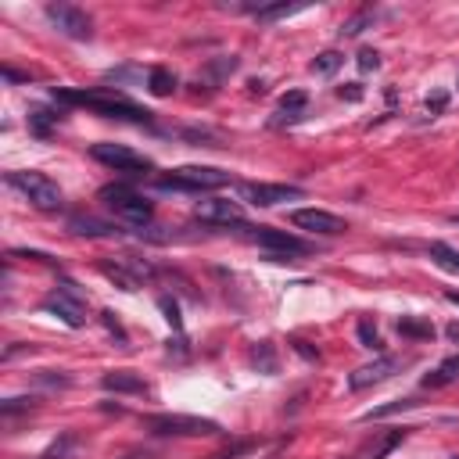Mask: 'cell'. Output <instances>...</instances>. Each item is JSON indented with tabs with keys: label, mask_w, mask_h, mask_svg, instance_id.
<instances>
[{
	"label": "cell",
	"mask_w": 459,
	"mask_h": 459,
	"mask_svg": "<svg viewBox=\"0 0 459 459\" xmlns=\"http://www.w3.org/2000/svg\"><path fill=\"white\" fill-rule=\"evenodd\" d=\"M54 101L61 104H83V108H94L97 115L104 118H122V122H140V126H147L151 122V111L130 104L122 94H115V90H54Z\"/></svg>",
	"instance_id": "cell-1"
},
{
	"label": "cell",
	"mask_w": 459,
	"mask_h": 459,
	"mask_svg": "<svg viewBox=\"0 0 459 459\" xmlns=\"http://www.w3.org/2000/svg\"><path fill=\"white\" fill-rule=\"evenodd\" d=\"M101 201L115 212L122 223H130V226H147L151 219H155V208H151V201L140 198L133 187H126V183H111V187H104V191H101Z\"/></svg>",
	"instance_id": "cell-2"
},
{
	"label": "cell",
	"mask_w": 459,
	"mask_h": 459,
	"mask_svg": "<svg viewBox=\"0 0 459 459\" xmlns=\"http://www.w3.org/2000/svg\"><path fill=\"white\" fill-rule=\"evenodd\" d=\"M230 183L226 169H212V165H179L169 176H158L162 191H219Z\"/></svg>",
	"instance_id": "cell-3"
},
{
	"label": "cell",
	"mask_w": 459,
	"mask_h": 459,
	"mask_svg": "<svg viewBox=\"0 0 459 459\" xmlns=\"http://www.w3.org/2000/svg\"><path fill=\"white\" fill-rule=\"evenodd\" d=\"M8 187H15L29 205H36L43 212H54L61 208V187L43 176V172H33V169H22V172H8Z\"/></svg>",
	"instance_id": "cell-4"
},
{
	"label": "cell",
	"mask_w": 459,
	"mask_h": 459,
	"mask_svg": "<svg viewBox=\"0 0 459 459\" xmlns=\"http://www.w3.org/2000/svg\"><path fill=\"white\" fill-rule=\"evenodd\" d=\"M144 427L151 434H176V438H205V434H219L216 420H201V416H183V413H155L144 416Z\"/></svg>",
	"instance_id": "cell-5"
},
{
	"label": "cell",
	"mask_w": 459,
	"mask_h": 459,
	"mask_svg": "<svg viewBox=\"0 0 459 459\" xmlns=\"http://www.w3.org/2000/svg\"><path fill=\"white\" fill-rule=\"evenodd\" d=\"M248 237L259 244V248H269V259H287V255H305L309 244L298 240L294 233H284V230H273V226H244Z\"/></svg>",
	"instance_id": "cell-6"
},
{
	"label": "cell",
	"mask_w": 459,
	"mask_h": 459,
	"mask_svg": "<svg viewBox=\"0 0 459 459\" xmlns=\"http://www.w3.org/2000/svg\"><path fill=\"white\" fill-rule=\"evenodd\" d=\"M47 18H50V25L57 29V33L69 36V40H90V36H94V22H90V15L72 8V4H47Z\"/></svg>",
	"instance_id": "cell-7"
},
{
	"label": "cell",
	"mask_w": 459,
	"mask_h": 459,
	"mask_svg": "<svg viewBox=\"0 0 459 459\" xmlns=\"http://www.w3.org/2000/svg\"><path fill=\"white\" fill-rule=\"evenodd\" d=\"M90 155H94L97 162H104V165H111L115 172H147L151 169V162L144 158V155H137V151H130V147H122V144H94L90 147Z\"/></svg>",
	"instance_id": "cell-8"
},
{
	"label": "cell",
	"mask_w": 459,
	"mask_h": 459,
	"mask_svg": "<svg viewBox=\"0 0 459 459\" xmlns=\"http://www.w3.org/2000/svg\"><path fill=\"white\" fill-rule=\"evenodd\" d=\"M291 226L298 230H309V233H323V237H334V233H345V219L334 216L327 208H294L291 212Z\"/></svg>",
	"instance_id": "cell-9"
},
{
	"label": "cell",
	"mask_w": 459,
	"mask_h": 459,
	"mask_svg": "<svg viewBox=\"0 0 459 459\" xmlns=\"http://www.w3.org/2000/svg\"><path fill=\"white\" fill-rule=\"evenodd\" d=\"M240 198L255 205V208H273L280 201H291V198H301L298 187H287V183H240Z\"/></svg>",
	"instance_id": "cell-10"
},
{
	"label": "cell",
	"mask_w": 459,
	"mask_h": 459,
	"mask_svg": "<svg viewBox=\"0 0 459 459\" xmlns=\"http://www.w3.org/2000/svg\"><path fill=\"white\" fill-rule=\"evenodd\" d=\"M399 370H402V359H395V355H381V359H374V362L359 366L355 374H348V388H352V391L374 388V384H381V381L395 377Z\"/></svg>",
	"instance_id": "cell-11"
},
{
	"label": "cell",
	"mask_w": 459,
	"mask_h": 459,
	"mask_svg": "<svg viewBox=\"0 0 459 459\" xmlns=\"http://www.w3.org/2000/svg\"><path fill=\"white\" fill-rule=\"evenodd\" d=\"M194 216L205 219V223L230 226V223H240V205L237 201H223V198H208V201L194 205Z\"/></svg>",
	"instance_id": "cell-12"
},
{
	"label": "cell",
	"mask_w": 459,
	"mask_h": 459,
	"mask_svg": "<svg viewBox=\"0 0 459 459\" xmlns=\"http://www.w3.org/2000/svg\"><path fill=\"white\" fill-rule=\"evenodd\" d=\"M43 309L54 313L61 323H69L72 330H79V327L86 323V316H83V301H76V298H69V294H61V291H54V294L43 298Z\"/></svg>",
	"instance_id": "cell-13"
},
{
	"label": "cell",
	"mask_w": 459,
	"mask_h": 459,
	"mask_svg": "<svg viewBox=\"0 0 459 459\" xmlns=\"http://www.w3.org/2000/svg\"><path fill=\"white\" fill-rule=\"evenodd\" d=\"M101 388L115 391V395H147V381L137 377L133 370H111V374H104Z\"/></svg>",
	"instance_id": "cell-14"
},
{
	"label": "cell",
	"mask_w": 459,
	"mask_h": 459,
	"mask_svg": "<svg viewBox=\"0 0 459 459\" xmlns=\"http://www.w3.org/2000/svg\"><path fill=\"white\" fill-rule=\"evenodd\" d=\"M305 108H309V94H305V90H291V94L280 97V111H277V118H273V126L298 122V118L305 115Z\"/></svg>",
	"instance_id": "cell-15"
},
{
	"label": "cell",
	"mask_w": 459,
	"mask_h": 459,
	"mask_svg": "<svg viewBox=\"0 0 459 459\" xmlns=\"http://www.w3.org/2000/svg\"><path fill=\"white\" fill-rule=\"evenodd\" d=\"M69 230L79 233V237H115L118 230L104 219H94V216H83V212H76V216H69Z\"/></svg>",
	"instance_id": "cell-16"
},
{
	"label": "cell",
	"mask_w": 459,
	"mask_h": 459,
	"mask_svg": "<svg viewBox=\"0 0 459 459\" xmlns=\"http://www.w3.org/2000/svg\"><path fill=\"white\" fill-rule=\"evenodd\" d=\"M452 381H459V355L445 359L434 374H427V377H423V388H445V384H452Z\"/></svg>",
	"instance_id": "cell-17"
},
{
	"label": "cell",
	"mask_w": 459,
	"mask_h": 459,
	"mask_svg": "<svg viewBox=\"0 0 459 459\" xmlns=\"http://www.w3.org/2000/svg\"><path fill=\"white\" fill-rule=\"evenodd\" d=\"M147 90H151V94H155V97H169L172 94V90H176V76L169 72V69H151L147 72Z\"/></svg>",
	"instance_id": "cell-18"
},
{
	"label": "cell",
	"mask_w": 459,
	"mask_h": 459,
	"mask_svg": "<svg viewBox=\"0 0 459 459\" xmlns=\"http://www.w3.org/2000/svg\"><path fill=\"white\" fill-rule=\"evenodd\" d=\"M101 273H104V277L111 280V284H118L122 291H137L140 287V280L133 277V273H126V262H101Z\"/></svg>",
	"instance_id": "cell-19"
},
{
	"label": "cell",
	"mask_w": 459,
	"mask_h": 459,
	"mask_svg": "<svg viewBox=\"0 0 459 459\" xmlns=\"http://www.w3.org/2000/svg\"><path fill=\"white\" fill-rule=\"evenodd\" d=\"M431 259H434L445 273H459V252L448 248L445 240H434V244H431Z\"/></svg>",
	"instance_id": "cell-20"
},
{
	"label": "cell",
	"mask_w": 459,
	"mask_h": 459,
	"mask_svg": "<svg viewBox=\"0 0 459 459\" xmlns=\"http://www.w3.org/2000/svg\"><path fill=\"white\" fill-rule=\"evenodd\" d=\"M399 334L416 338V341H431V338H434V327L423 323V320H413V316H402V320H399Z\"/></svg>",
	"instance_id": "cell-21"
},
{
	"label": "cell",
	"mask_w": 459,
	"mask_h": 459,
	"mask_svg": "<svg viewBox=\"0 0 459 459\" xmlns=\"http://www.w3.org/2000/svg\"><path fill=\"white\" fill-rule=\"evenodd\" d=\"M341 65H345V57H341L338 50H323V54L313 57V72H316V76H334Z\"/></svg>",
	"instance_id": "cell-22"
},
{
	"label": "cell",
	"mask_w": 459,
	"mask_h": 459,
	"mask_svg": "<svg viewBox=\"0 0 459 459\" xmlns=\"http://www.w3.org/2000/svg\"><path fill=\"white\" fill-rule=\"evenodd\" d=\"M305 11V4H269V8H259L255 18L259 22H277V18H287V15H298Z\"/></svg>",
	"instance_id": "cell-23"
},
{
	"label": "cell",
	"mask_w": 459,
	"mask_h": 459,
	"mask_svg": "<svg viewBox=\"0 0 459 459\" xmlns=\"http://www.w3.org/2000/svg\"><path fill=\"white\" fill-rule=\"evenodd\" d=\"M57 118H61V115H50L47 108H36V111H29V130H33L36 137H47Z\"/></svg>",
	"instance_id": "cell-24"
},
{
	"label": "cell",
	"mask_w": 459,
	"mask_h": 459,
	"mask_svg": "<svg viewBox=\"0 0 459 459\" xmlns=\"http://www.w3.org/2000/svg\"><path fill=\"white\" fill-rule=\"evenodd\" d=\"M413 406H420V402L416 399H395V402H388L381 409H370V413H366V420H384V416H395V413H406Z\"/></svg>",
	"instance_id": "cell-25"
},
{
	"label": "cell",
	"mask_w": 459,
	"mask_h": 459,
	"mask_svg": "<svg viewBox=\"0 0 459 459\" xmlns=\"http://www.w3.org/2000/svg\"><path fill=\"white\" fill-rule=\"evenodd\" d=\"M359 341H362V348H381V338H377V330H374L370 320L359 323Z\"/></svg>",
	"instance_id": "cell-26"
},
{
	"label": "cell",
	"mask_w": 459,
	"mask_h": 459,
	"mask_svg": "<svg viewBox=\"0 0 459 459\" xmlns=\"http://www.w3.org/2000/svg\"><path fill=\"white\" fill-rule=\"evenodd\" d=\"M366 25H370V15L362 11V15H355V18H348V22L341 25V36H359Z\"/></svg>",
	"instance_id": "cell-27"
},
{
	"label": "cell",
	"mask_w": 459,
	"mask_h": 459,
	"mask_svg": "<svg viewBox=\"0 0 459 459\" xmlns=\"http://www.w3.org/2000/svg\"><path fill=\"white\" fill-rule=\"evenodd\" d=\"M36 406V399H33V395H29V399H8L4 406H0V413H4V416H15V413H22V409H33Z\"/></svg>",
	"instance_id": "cell-28"
},
{
	"label": "cell",
	"mask_w": 459,
	"mask_h": 459,
	"mask_svg": "<svg viewBox=\"0 0 459 459\" xmlns=\"http://www.w3.org/2000/svg\"><path fill=\"white\" fill-rule=\"evenodd\" d=\"M359 69H362V72H377V69H381V54L370 50V47L359 50Z\"/></svg>",
	"instance_id": "cell-29"
},
{
	"label": "cell",
	"mask_w": 459,
	"mask_h": 459,
	"mask_svg": "<svg viewBox=\"0 0 459 459\" xmlns=\"http://www.w3.org/2000/svg\"><path fill=\"white\" fill-rule=\"evenodd\" d=\"M255 362L262 366L266 374H277V359H273V348H269V345H259V352H255Z\"/></svg>",
	"instance_id": "cell-30"
},
{
	"label": "cell",
	"mask_w": 459,
	"mask_h": 459,
	"mask_svg": "<svg viewBox=\"0 0 459 459\" xmlns=\"http://www.w3.org/2000/svg\"><path fill=\"white\" fill-rule=\"evenodd\" d=\"M237 65H240V61H237V57H219V61H212V65H208V72H216V76L223 79V76H230V72H237Z\"/></svg>",
	"instance_id": "cell-31"
},
{
	"label": "cell",
	"mask_w": 459,
	"mask_h": 459,
	"mask_svg": "<svg viewBox=\"0 0 459 459\" xmlns=\"http://www.w3.org/2000/svg\"><path fill=\"white\" fill-rule=\"evenodd\" d=\"M158 305H162V313H165V320H169V323H172V327L179 330V327H183V320H179V305H176L172 298H158Z\"/></svg>",
	"instance_id": "cell-32"
},
{
	"label": "cell",
	"mask_w": 459,
	"mask_h": 459,
	"mask_svg": "<svg viewBox=\"0 0 459 459\" xmlns=\"http://www.w3.org/2000/svg\"><path fill=\"white\" fill-rule=\"evenodd\" d=\"M445 108H448V94H445V90H434V94L427 97V111H431V115H441Z\"/></svg>",
	"instance_id": "cell-33"
},
{
	"label": "cell",
	"mask_w": 459,
	"mask_h": 459,
	"mask_svg": "<svg viewBox=\"0 0 459 459\" xmlns=\"http://www.w3.org/2000/svg\"><path fill=\"white\" fill-rule=\"evenodd\" d=\"M338 97L355 104V101H362V86L359 83H345V86H338Z\"/></svg>",
	"instance_id": "cell-34"
},
{
	"label": "cell",
	"mask_w": 459,
	"mask_h": 459,
	"mask_svg": "<svg viewBox=\"0 0 459 459\" xmlns=\"http://www.w3.org/2000/svg\"><path fill=\"white\" fill-rule=\"evenodd\" d=\"M72 448V434H65L61 438V445H50L47 452H43V459H65V452Z\"/></svg>",
	"instance_id": "cell-35"
},
{
	"label": "cell",
	"mask_w": 459,
	"mask_h": 459,
	"mask_svg": "<svg viewBox=\"0 0 459 459\" xmlns=\"http://www.w3.org/2000/svg\"><path fill=\"white\" fill-rule=\"evenodd\" d=\"M402 438H406V431H395V434H391V438H384V445H381V448H377V452H374V459H384V455H388V452H391V448H395V445H399V441H402Z\"/></svg>",
	"instance_id": "cell-36"
},
{
	"label": "cell",
	"mask_w": 459,
	"mask_h": 459,
	"mask_svg": "<svg viewBox=\"0 0 459 459\" xmlns=\"http://www.w3.org/2000/svg\"><path fill=\"white\" fill-rule=\"evenodd\" d=\"M101 320H104V327L111 330V334H118V341L126 345V334H122V327H118V320H115V313H101Z\"/></svg>",
	"instance_id": "cell-37"
},
{
	"label": "cell",
	"mask_w": 459,
	"mask_h": 459,
	"mask_svg": "<svg viewBox=\"0 0 459 459\" xmlns=\"http://www.w3.org/2000/svg\"><path fill=\"white\" fill-rule=\"evenodd\" d=\"M448 338H452V341H459V323H448Z\"/></svg>",
	"instance_id": "cell-38"
},
{
	"label": "cell",
	"mask_w": 459,
	"mask_h": 459,
	"mask_svg": "<svg viewBox=\"0 0 459 459\" xmlns=\"http://www.w3.org/2000/svg\"><path fill=\"white\" fill-rule=\"evenodd\" d=\"M445 298H448L452 305H459V294H455V291H445Z\"/></svg>",
	"instance_id": "cell-39"
},
{
	"label": "cell",
	"mask_w": 459,
	"mask_h": 459,
	"mask_svg": "<svg viewBox=\"0 0 459 459\" xmlns=\"http://www.w3.org/2000/svg\"><path fill=\"white\" fill-rule=\"evenodd\" d=\"M130 459H151V455H130Z\"/></svg>",
	"instance_id": "cell-40"
},
{
	"label": "cell",
	"mask_w": 459,
	"mask_h": 459,
	"mask_svg": "<svg viewBox=\"0 0 459 459\" xmlns=\"http://www.w3.org/2000/svg\"><path fill=\"white\" fill-rule=\"evenodd\" d=\"M452 223H459V216H452Z\"/></svg>",
	"instance_id": "cell-41"
},
{
	"label": "cell",
	"mask_w": 459,
	"mask_h": 459,
	"mask_svg": "<svg viewBox=\"0 0 459 459\" xmlns=\"http://www.w3.org/2000/svg\"><path fill=\"white\" fill-rule=\"evenodd\" d=\"M452 459H459V455H452Z\"/></svg>",
	"instance_id": "cell-42"
}]
</instances>
